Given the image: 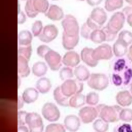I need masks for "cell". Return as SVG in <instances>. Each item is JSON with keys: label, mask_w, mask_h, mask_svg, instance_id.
<instances>
[{"label": "cell", "mask_w": 132, "mask_h": 132, "mask_svg": "<svg viewBox=\"0 0 132 132\" xmlns=\"http://www.w3.org/2000/svg\"><path fill=\"white\" fill-rule=\"evenodd\" d=\"M90 39L95 43H101L106 41L105 34L102 29H96L92 31Z\"/></svg>", "instance_id": "cell-31"}, {"label": "cell", "mask_w": 132, "mask_h": 132, "mask_svg": "<svg viewBox=\"0 0 132 132\" xmlns=\"http://www.w3.org/2000/svg\"><path fill=\"white\" fill-rule=\"evenodd\" d=\"M78 1H85V0H78Z\"/></svg>", "instance_id": "cell-54"}, {"label": "cell", "mask_w": 132, "mask_h": 132, "mask_svg": "<svg viewBox=\"0 0 132 132\" xmlns=\"http://www.w3.org/2000/svg\"><path fill=\"white\" fill-rule=\"evenodd\" d=\"M63 32L71 36H78L79 33V25L76 18L70 14L67 15L61 22Z\"/></svg>", "instance_id": "cell-8"}, {"label": "cell", "mask_w": 132, "mask_h": 132, "mask_svg": "<svg viewBox=\"0 0 132 132\" xmlns=\"http://www.w3.org/2000/svg\"><path fill=\"white\" fill-rule=\"evenodd\" d=\"M65 128L60 123H51L46 126L45 132H65Z\"/></svg>", "instance_id": "cell-37"}, {"label": "cell", "mask_w": 132, "mask_h": 132, "mask_svg": "<svg viewBox=\"0 0 132 132\" xmlns=\"http://www.w3.org/2000/svg\"><path fill=\"white\" fill-rule=\"evenodd\" d=\"M65 128L70 132L77 131L80 126L79 118L74 114L67 116L64 119Z\"/></svg>", "instance_id": "cell-15"}, {"label": "cell", "mask_w": 132, "mask_h": 132, "mask_svg": "<svg viewBox=\"0 0 132 132\" xmlns=\"http://www.w3.org/2000/svg\"><path fill=\"white\" fill-rule=\"evenodd\" d=\"M127 56V58L132 62V44L130 45V47H129Z\"/></svg>", "instance_id": "cell-50"}, {"label": "cell", "mask_w": 132, "mask_h": 132, "mask_svg": "<svg viewBox=\"0 0 132 132\" xmlns=\"http://www.w3.org/2000/svg\"><path fill=\"white\" fill-rule=\"evenodd\" d=\"M102 30L104 32L106 37V41H113L116 37L117 35L113 34L105 26L102 28Z\"/></svg>", "instance_id": "cell-44"}, {"label": "cell", "mask_w": 132, "mask_h": 132, "mask_svg": "<svg viewBox=\"0 0 132 132\" xmlns=\"http://www.w3.org/2000/svg\"><path fill=\"white\" fill-rule=\"evenodd\" d=\"M32 47L31 44L25 46H20L18 48V56H21L28 61L31 55Z\"/></svg>", "instance_id": "cell-33"}, {"label": "cell", "mask_w": 132, "mask_h": 132, "mask_svg": "<svg viewBox=\"0 0 132 132\" xmlns=\"http://www.w3.org/2000/svg\"><path fill=\"white\" fill-rule=\"evenodd\" d=\"M130 91L131 93L132 94V81L130 84Z\"/></svg>", "instance_id": "cell-53"}, {"label": "cell", "mask_w": 132, "mask_h": 132, "mask_svg": "<svg viewBox=\"0 0 132 132\" xmlns=\"http://www.w3.org/2000/svg\"><path fill=\"white\" fill-rule=\"evenodd\" d=\"M26 124L29 132H43L44 124L41 117L36 112H29L26 118Z\"/></svg>", "instance_id": "cell-9"}, {"label": "cell", "mask_w": 132, "mask_h": 132, "mask_svg": "<svg viewBox=\"0 0 132 132\" xmlns=\"http://www.w3.org/2000/svg\"><path fill=\"white\" fill-rule=\"evenodd\" d=\"M28 112L25 111H19L18 113V120L19 126L25 125L26 124V118Z\"/></svg>", "instance_id": "cell-43"}, {"label": "cell", "mask_w": 132, "mask_h": 132, "mask_svg": "<svg viewBox=\"0 0 132 132\" xmlns=\"http://www.w3.org/2000/svg\"><path fill=\"white\" fill-rule=\"evenodd\" d=\"M28 128L25 125H21L18 126V132H29Z\"/></svg>", "instance_id": "cell-48"}, {"label": "cell", "mask_w": 132, "mask_h": 132, "mask_svg": "<svg viewBox=\"0 0 132 132\" xmlns=\"http://www.w3.org/2000/svg\"><path fill=\"white\" fill-rule=\"evenodd\" d=\"M24 101L22 98V97L21 96H19L18 97V109H20L21 108L23 107V105H24Z\"/></svg>", "instance_id": "cell-49"}, {"label": "cell", "mask_w": 132, "mask_h": 132, "mask_svg": "<svg viewBox=\"0 0 132 132\" xmlns=\"http://www.w3.org/2000/svg\"><path fill=\"white\" fill-rule=\"evenodd\" d=\"M45 16L53 21H59L64 16V13L62 9L56 5H52L45 13Z\"/></svg>", "instance_id": "cell-19"}, {"label": "cell", "mask_w": 132, "mask_h": 132, "mask_svg": "<svg viewBox=\"0 0 132 132\" xmlns=\"http://www.w3.org/2000/svg\"><path fill=\"white\" fill-rule=\"evenodd\" d=\"M51 50V49L47 45H41L39 46L37 49V54L39 57L42 58H44V57L46 55V54Z\"/></svg>", "instance_id": "cell-42"}, {"label": "cell", "mask_w": 132, "mask_h": 132, "mask_svg": "<svg viewBox=\"0 0 132 132\" xmlns=\"http://www.w3.org/2000/svg\"><path fill=\"white\" fill-rule=\"evenodd\" d=\"M52 87L50 80L46 77H41L36 82V88L39 92L45 94L48 92Z\"/></svg>", "instance_id": "cell-26"}, {"label": "cell", "mask_w": 132, "mask_h": 132, "mask_svg": "<svg viewBox=\"0 0 132 132\" xmlns=\"http://www.w3.org/2000/svg\"><path fill=\"white\" fill-rule=\"evenodd\" d=\"M122 12L124 13L125 16L126 17L129 14H130V13H132V7H131V6H127V7H125L123 9Z\"/></svg>", "instance_id": "cell-46"}, {"label": "cell", "mask_w": 132, "mask_h": 132, "mask_svg": "<svg viewBox=\"0 0 132 132\" xmlns=\"http://www.w3.org/2000/svg\"><path fill=\"white\" fill-rule=\"evenodd\" d=\"M127 3L129 4L130 5H132V0H125Z\"/></svg>", "instance_id": "cell-52"}, {"label": "cell", "mask_w": 132, "mask_h": 132, "mask_svg": "<svg viewBox=\"0 0 132 132\" xmlns=\"http://www.w3.org/2000/svg\"><path fill=\"white\" fill-rule=\"evenodd\" d=\"M100 118L107 123L116 122L120 120V113L122 108L118 105L108 106L103 104L96 107Z\"/></svg>", "instance_id": "cell-2"}, {"label": "cell", "mask_w": 132, "mask_h": 132, "mask_svg": "<svg viewBox=\"0 0 132 132\" xmlns=\"http://www.w3.org/2000/svg\"><path fill=\"white\" fill-rule=\"evenodd\" d=\"M42 114L48 121L55 122L60 118V113L57 106L52 103H46L42 108Z\"/></svg>", "instance_id": "cell-10"}, {"label": "cell", "mask_w": 132, "mask_h": 132, "mask_svg": "<svg viewBox=\"0 0 132 132\" xmlns=\"http://www.w3.org/2000/svg\"><path fill=\"white\" fill-rule=\"evenodd\" d=\"M47 71V67L46 64L42 61H38L35 63L32 67L33 74L37 77L44 76Z\"/></svg>", "instance_id": "cell-29"}, {"label": "cell", "mask_w": 132, "mask_h": 132, "mask_svg": "<svg viewBox=\"0 0 132 132\" xmlns=\"http://www.w3.org/2000/svg\"><path fill=\"white\" fill-rule=\"evenodd\" d=\"M128 45L119 39H117L112 47L113 54L118 58L122 57L128 52Z\"/></svg>", "instance_id": "cell-23"}, {"label": "cell", "mask_w": 132, "mask_h": 132, "mask_svg": "<svg viewBox=\"0 0 132 132\" xmlns=\"http://www.w3.org/2000/svg\"><path fill=\"white\" fill-rule=\"evenodd\" d=\"M107 16L105 10L101 7H96L92 10L86 23L93 30L100 29L106 22Z\"/></svg>", "instance_id": "cell-4"}, {"label": "cell", "mask_w": 132, "mask_h": 132, "mask_svg": "<svg viewBox=\"0 0 132 132\" xmlns=\"http://www.w3.org/2000/svg\"><path fill=\"white\" fill-rule=\"evenodd\" d=\"M80 62V57L77 53L73 51L67 52L62 58V63L69 67H76Z\"/></svg>", "instance_id": "cell-16"}, {"label": "cell", "mask_w": 132, "mask_h": 132, "mask_svg": "<svg viewBox=\"0 0 132 132\" xmlns=\"http://www.w3.org/2000/svg\"><path fill=\"white\" fill-rule=\"evenodd\" d=\"M123 5V0H106L105 2V8L109 12L119 9Z\"/></svg>", "instance_id": "cell-30"}, {"label": "cell", "mask_w": 132, "mask_h": 132, "mask_svg": "<svg viewBox=\"0 0 132 132\" xmlns=\"http://www.w3.org/2000/svg\"><path fill=\"white\" fill-rule=\"evenodd\" d=\"M93 30L90 27L87 23H85L81 28L80 34L81 36L86 39H89L90 38V36Z\"/></svg>", "instance_id": "cell-41"}, {"label": "cell", "mask_w": 132, "mask_h": 132, "mask_svg": "<svg viewBox=\"0 0 132 132\" xmlns=\"http://www.w3.org/2000/svg\"><path fill=\"white\" fill-rule=\"evenodd\" d=\"M22 1H24V0H22Z\"/></svg>", "instance_id": "cell-55"}, {"label": "cell", "mask_w": 132, "mask_h": 132, "mask_svg": "<svg viewBox=\"0 0 132 132\" xmlns=\"http://www.w3.org/2000/svg\"><path fill=\"white\" fill-rule=\"evenodd\" d=\"M63 94L70 97L73 95L82 92L84 85L78 79H70L64 81L60 86Z\"/></svg>", "instance_id": "cell-5"}, {"label": "cell", "mask_w": 132, "mask_h": 132, "mask_svg": "<svg viewBox=\"0 0 132 132\" xmlns=\"http://www.w3.org/2000/svg\"><path fill=\"white\" fill-rule=\"evenodd\" d=\"M120 120L129 122L132 121V109L130 108H123L120 113Z\"/></svg>", "instance_id": "cell-38"}, {"label": "cell", "mask_w": 132, "mask_h": 132, "mask_svg": "<svg viewBox=\"0 0 132 132\" xmlns=\"http://www.w3.org/2000/svg\"><path fill=\"white\" fill-rule=\"evenodd\" d=\"M87 84L93 89L102 91L108 87L109 79L105 74L92 73L88 79Z\"/></svg>", "instance_id": "cell-6"}, {"label": "cell", "mask_w": 132, "mask_h": 132, "mask_svg": "<svg viewBox=\"0 0 132 132\" xmlns=\"http://www.w3.org/2000/svg\"><path fill=\"white\" fill-rule=\"evenodd\" d=\"M86 1L90 6H94L99 5L102 2V0H86Z\"/></svg>", "instance_id": "cell-47"}, {"label": "cell", "mask_w": 132, "mask_h": 132, "mask_svg": "<svg viewBox=\"0 0 132 132\" xmlns=\"http://www.w3.org/2000/svg\"><path fill=\"white\" fill-rule=\"evenodd\" d=\"M93 48L86 47L81 50L80 53L82 61L90 67H95L98 64V61L95 60L93 57Z\"/></svg>", "instance_id": "cell-17"}, {"label": "cell", "mask_w": 132, "mask_h": 132, "mask_svg": "<svg viewBox=\"0 0 132 132\" xmlns=\"http://www.w3.org/2000/svg\"><path fill=\"white\" fill-rule=\"evenodd\" d=\"M113 51L111 47L107 44L99 45L93 51V57L97 61L101 60H109L113 56Z\"/></svg>", "instance_id": "cell-11"}, {"label": "cell", "mask_w": 132, "mask_h": 132, "mask_svg": "<svg viewBox=\"0 0 132 132\" xmlns=\"http://www.w3.org/2000/svg\"><path fill=\"white\" fill-rule=\"evenodd\" d=\"M18 71L19 75L22 77L28 76L30 72L28 60L21 56H18Z\"/></svg>", "instance_id": "cell-20"}, {"label": "cell", "mask_w": 132, "mask_h": 132, "mask_svg": "<svg viewBox=\"0 0 132 132\" xmlns=\"http://www.w3.org/2000/svg\"><path fill=\"white\" fill-rule=\"evenodd\" d=\"M117 103L122 107L129 106L132 104V94L127 90L119 92L116 96Z\"/></svg>", "instance_id": "cell-18"}, {"label": "cell", "mask_w": 132, "mask_h": 132, "mask_svg": "<svg viewBox=\"0 0 132 132\" xmlns=\"http://www.w3.org/2000/svg\"><path fill=\"white\" fill-rule=\"evenodd\" d=\"M39 91L37 89L29 87L26 88L23 92L22 98L26 104H31L35 102L38 98Z\"/></svg>", "instance_id": "cell-21"}, {"label": "cell", "mask_w": 132, "mask_h": 132, "mask_svg": "<svg viewBox=\"0 0 132 132\" xmlns=\"http://www.w3.org/2000/svg\"><path fill=\"white\" fill-rule=\"evenodd\" d=\"M54 1H56V0H54Z\"/></svg>", "instance_id": "cell-56"}, {"label": "cell", "mask_w": 132, "mask_h": 132, "mask_svg": "<svg viewBox=\"0 0 132 132\" xmlns=\"http://www.w3.org/2000/svg\"><path fill=\"white\" fill-rule=\"evenodd\" d=\"M93 128L96 132H106L108 129L109 124L108 123L100 118L94 122Z\"/></svg>", "instance_id": "cell-32"}, {"label": "cell", "mask_w": 132, "mask_h": 132, "mask_svg": "<svg viewBox=\"0 0 132 132\" xmlns=\"http://www.w3.org/2000/svg\"><path fill=\"white\" fill-rule=\"evenodd\" d=\"M99 95L95 92H90L86 96V103L89 105H96L99 102Z\"/></svg>", "instance_id": "cell-36"}, {"label": "cell", "mask_w": 132, "mask_h": 132, "mask_svg": "<svg viewBox=\"0 0 132 132\" xmlns=\"http://www.w3.org/2000/svg\"><path fill=\"white\" fill-rule=\"evenodd\" d=\"M113 132H132V125L128 123H122L117 125Z\"/></svg>", "instance_id": "cell-40"}, {"label": "cell", "mask_w": 132, "mask_h": 132, "mask_svg": "<svg viewBox=\"0 0 132 132\" xmlns=\"http://www.w3.org/2000/svg\"><path fill=\"white\" fill-rule=\"evenodd\" d=\"M127 22L128 25L132 27V13L126 16Z\"/></svg>", "instance_id": "cell-51"}, {"label": "cell", "mask_w": 132, "mask_h": 132, "mask_svg": "<svg viewBox=\"0 0 132 132\" xmlns=\"http://www.w3.org/2000/svg\"><path fill=\"white\" fill-rule=\"evenodd\" d=\"M79 35L71 36L66 35L64 32L62 34V45L63 47L67 50L73 49L78 43Z\"/></svg>", "instance_id": "cell-22"}, {"label": "cell", "mask_w": 132, "mask_h": 132, "mask_svg": "<svg viewBox=\"0 0 132 132\" xmlns=\"http://www.w3.org/2000/svg\"><path fill=\"white\" fill-rule=\"evenodd\" d=\"M81 121L85 124L93 121L98 116V112L96 108L92 106H85L81 108L78 112Z\"/></svg>", "instance_id": "cell-13"}, {"label": "cell", "mask_w": 132, "mask_h": 132, "mask_svg": "<svg viewBox=\"0 0 132 132\" xmlns=\"http://www.w3.org/2000/svg\"><path fill=\"white\" fill-rule=\"evenodd\" d=\"M86 96L81 93H77L72 96L69 99V106L74 108H79L85 104Z\"/></svg>", "instance_id": "cell-27"}, {"label": "cell", "mask_w": 132, "mask_h": 132, "mask_svg": "<svg viewBox=\"0 0 132 132\" xmlns=\"http://www.w3.org/2000/svg\"><path fill=\"white\" fill-rule=\"evenodd\" d=\"M26 21V16L23 12L19 11L18 13V23L23 24Z\"/></svg>", "instance_id": "cell-45"}, {"label": "cell", "mask_w": 132, "mask_h": 132, "mask_svg": "<svg viewBox=\"0 0 132 132\" xmlns=\"http://www.w3.org/2000/svg\"><path fill=\"white\" fill-rule=\"evenodd\" d=\"M118 38L128 46L132 44V32L128 30H124L121 31L118 35Z\"/></svg>", "instance_id": "cell-35"}, {"label": "cell", "mask_w": 132, "mask_h": 132, "mask_svg": "<svg viewBox=\"0 0 132 132\" xmlns=\"http://www.w3.org/2000/svg\"><path fill=\"white\" fill-rule=\"evenodd\" d=\"M44 59L50 68L53 71L58 70L62 63L60 55L56 51L51 50L45 56Z\"/></svg>", "instance_id": "cell-12"}, {"label": "cell", "mask_w": 132, "mask_h": 132, "mask_svg": "<svg viewBox=\"0 0 132 132\" xmlns=\"http://www.w3.org/2000/svg\"><path fill=\"white\" fill-rule=\"evenodd\" d=\"M125 18L122 12H117L111 16L106 27L111 32L117 35L124 26Z\"/></svg>", "instance_id": "cell-7"}, {"label": "cell", "mask_w": 132, "mask_h": 132, "mask_svg": "<svg viewBox=\"0 0 132 132\" xmlns=\"http://www.w3.org/2000/svg\"><path fill=\"white\" fill-rule=\"evenodd\" d=\"M53 96L55 101L58 105L63 107L69 106V97L63 94L60 86L57 87L55 89L53 92Z\"/></svg>", "instance_id": "cell-24"}, {"label": "cell", "mask_w": 132, "mask_h": 132, "mask_svg": "<svg viewBox=\"0 0 132 132\" xmlns=\"http://www.w3.org/2000/svg\"><path fill=\"white\" fill-rule=\"evenodd\" d=\"M58 34V30L56 26L53 24H48L43 27L39 39L43 42L49 43L53 41Z\"/></svg>", "instance_id": "cell-14"}, {"label": "cell", "mask_w": 132, "mask_h": 132, "mask_svg": "<svg viewBox=\"0 0 132 132\" xmlns=\"http://www.w3.org/2000/svg\"><path fill=\"white\" fill-rule=\"evenodd\" d=\"M32 40V35L28 30H22L18 35V42L20 46L30 45Z\"/></svg>", "instance_id": "cell-28"}, {"label": "cell", "mask_w": 132, "mask_h": 132, "mask_svg": "<svg viewBox=\"0 0 132 132\" xmlns=\"http://www.w3.org/2000/svg\"><path fill=\"white\" fill-rule=\"evenodd\" d=\"M43 28L42 23L41 21H35L32 25L31 31L34 37H39L42 31Z\"/></svg>", "instance_id": "cell-39"}, {"label": "cell", "mask_w": 132, "mask_h": 132, "mask_svg": "<svg viewBox=\"0 0 132 132\" xmlns=\"http://www.w3.org/2000/svg\"><path fill=\"white\" fill-rule=\"evenodd\" d=\"M49 8L47 0H26L25 11L28 16L35 18L39 13H45Z\"/></svg>", "instance_id": "cell-3"}, {"label": "cell", "mask_w": 132, "mask_h": 132, "mask_svg": "<svg viewBox=\"0 0 132 132\" xmlns=\"http://www.w3.org/2000/svg\"><path fill=\"white\" fill-rule=\"evenodd\" d=\"M74 74L77 79L80 81L88 80L90 76L88 69L84 65H79L75 67L74 71Z\"/></svg>", "instance_id": "cell-25"}, {"label": "cell", "mask_w": 132, "mask_h": 132, "mask_svg": "<svg viewBox=\"0 0 132 132\" xmlns=\"http://www.w3.org/2000/svg\"><path fill=\"white\" fill-rule=\"evenodd\" d=\"M131 81L132 62L128 58H117L112 65V84L117 87H125Z\"/></svg>", "instance_id": "cell-1"}, {"label": "cell", "mask_w": 132, "mask_h": 132, "mask_svg": "<svg viewBox=\"0 0 132 132\" xmlns=\"http://www.w3.org/2000/svg\"><path fill=\"white\" fill-rule=\"evenodd\" d=\"M74 75V72L71 67H65L62 68L59 72V76L62 80L71 79Z\"/></svg>", "instance_id": "cell-34"}]
</instances>
